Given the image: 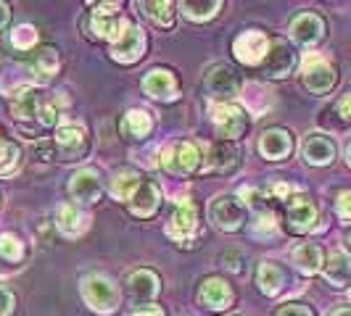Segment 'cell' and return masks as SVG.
Here are the masks:
<instances>
[{
    "label": "cell",
    "mask_w": 351,
    "mask_h": 316,
    "mask_svg": "<svg viewBox=\"0 0 351 316\" xmlns=\"http://www.w3.org/2000/svg\"><path fill=\"white\" fill-rule=\"evenodd\" d=\"M343 248H346V250L351 253V229L346 232V235H343Z\"/></svg>",
    "instance_id": "obj_45"
},
{
    "label": "cell",
    "mask_w": 351,
    "mask_h": 316,
    "mask_svg": "<svg viewBox=\"0 0 351 316\" xmlns=\"http://www.w3.org/2000/svg\"><path fill=\"white\" fill-rule=\"evenodd\" d=\"M206 92L214 103H232V98L241 95V77L238 71L228 66V64H219L206 74Z\"/></svg>",
    "instance_id": "obj_7"
},
{
    "label": "cell",
    "mask_w": 351,
    "mask_h": 316,
    "mask_svg": "<svg viewBox=\"0 0 351 316\" xmlns=\"http://www.w3.org/2000/svg\"><path fill=\"white\" fill-rule=\"evenodd\" d=\"M135 316H167V314H164L158 306H145V308H141Z\"/></svg>",
    "instance_id": "obj_43"
},
{
    "label": "cell",
    "mask_w": 351,
    "mask_h": 316,
    "mask_svg": "<svg viewBox=\"0 0 351 316\" xmlns=\"http://www.w3.org/2000/svg\"><path fill=\"white\" fill-rule=\"evenodd\" d=\"M241 163V153L232 142H217L209 148V156H206V169L217 172V174H232Z\"/></svg>",
    "instance_id": "obj_20"
},
{
    "label": "cell",
    "mask_w": 351,
    "mask_h": 316,
    "mask_svg": "<svg viewBox=\"0 0 351 316\" xmlns=\"http://www.w3.org/2000/svg\"><path fill=\"white\" fill-rule=\"evenodd\" d=\"M333 316H351V308H338Z\"/></svg>",
    "instance_id": "obj_46"
},
{
    "label": "cell",
    "mask_w": 351,
    "mask_h": 316,
    "mask_svg": "<svg viewBox=\"0 0 351 316\" xmlns=\"http://www.w3.org/2000/svg\"><path fill=\"white\" fill-rule=\"evenodd\" d=\"M151 129H154V119H151L148 111L132 108V111L124 114V119H122L124 137H130V140H145V137L151 135Z\"/></svg>",
    "instance_id": "obj_27"
},
{
    "label": "cell",
    "mask_w": 351,
    "mask_h": 316,
    "mask_svg": "<svg viewBox=\"0 0 351 316\" xmlns=\"http://www.w3.org/2000/svg\"><path fill=\"white\" fill-rule=\"evenodd\" d=\"M158 203H161L158 185L156 182L143 179V185L135 190L132 200H130V211H132L135 216H141V219H148V216H154V213L158 211Z\"/></svg>",
    "instance_id": "obj_23"
},
{
    "label": "cell",
    "mask_w": 351,
    "mask_h": 316,
    "mask_svg": "<svg viewBox=\"0 0 351 316\" xmlns=\"http://www.w3.org/2000/svg\"><path fill=\"white\" fill-rule=\"evenodd\" d=\"M11 114H14L19 127L27 135H32L37 129H48L58 122V98H53L43 90L27 88L16 95V101L11 105Z\"/></svg>",
    "instance_id": "obj_1"
},
{
    "label": "cell",
    "mask_w": 351,
    "mask_h": 316,
    "mask_svg": "<svg viewBox=\"0 0 351 316\" xmlns=\"http://www.w3.org/2000/svg\"><path fill=\"white\" fill-rule=\"evenodd\" d=\"M304 158L312 163V166H328L335 158V145L330 137L325 135H309L304 140Z\"/></svg>",
    "instance_id": "obj_26"
},
{
    "label": "cell",
    "mask_w": 351,
    "mask_h": 316,
    "mask_svg": "<svg viewBox=\"0 0 351 316\" xmlns=\"http://www.w3.org/2000/svg\"><path fill=\"white\" fill-rule=\"evenodd\" d=\"M11 45H14L16 51H21V53L35 51V45H37V29L32 27V24H21V27H16V29L11 32Z\"/></svg>",
    "instance_id": "obj_35"
},
{
    "label": "cell",
    "mask_w": 351,
    "mask_h": 316,
    "mask_svg": "<svg viewBox=\"0 0 351 316\" xmlns=\"http://www.w3.org/2000/svg\"><path fill=\"white\" fill-rule=\"evenodd\" d=\"M275 316H315V314H312V308L304 306V303H285V306L278 308Z\"/></svg>",
    "instance_id": "obj_38"
},
{
    "label": "cell",
    "mask_w": 351,
    "mask_h": 316,
    "mask_svg": "<svg viewBox=\"0 0 351 316\" xmlns=\"http://www.w3.org/2000/svg\"><path fill=\"white\" fill-rule=\"evenodd\" d=\"M145 45H148L145 32H143L141 27H135V24L130 21V24H127V29H124L122 35L111 42V58H114V61H119V64H135V61H141L143 58Z\"/></svg>",
    "instance_id": "obj_9"
},
{
    "label": "cell",
    "mask_w": 351,
    "mask_h": 316,
    "mask_svg": "<svg viewBox=\"0 0 351 316\" xmlns=\"http://www.w3.org/2000/svg\"><path fill=\"white\" fill-rule=\"evenodd\" d=\"M8 18H11V11H8V5H5V3H0V29L8 24Z\"/></svg>",
    "instance_id": "obj_44"
},
{
    "label": "cell",
    "mask_w": 351,
    "mask_h": 316,
    "mask_svg": "<svg viewBox=\"0 0 351 316\" xmlns=\"http://www.w3.org/2000/svg\"><path fill=\"white\" fill-rule=\"evenodd\" d=\"M195 229H198V211H195V203L191 198H180L175 213H172V219H169V224H167V235H169L172 240H177V243H182V240H188V237L193 235Z\"/></svg>",
    "instance_id": "obj_15"
},
{
    "label": "cell",
    "mask_w": 351,
    "mask_h": 316,
    "mask_svg": "<svg viewBox=\"0 0 351 316\" xmlns=\"http://www.w3.org/2000/svg\"><path fill=\"white\" fill-rule=\"evenodd\" d=\"M19 161H21V150H19L16 142L0 137V176L14 174L19 169Z\"/></svg>",
    "instance_id": "obj_34"
},
{
    "label": "cell",
    "mask_w": 351,
    "mask_h": 316,
    "mask_svg": "<svg viewBox=\"0 0 351 316\" xmlns=\"http://www.w3.org/2000/svg\"><path fill=\"white\" fill-rule=\"evenodd\" d=\"M322 272H325V280L330 282L333 287H343V285L351 282V261L343 253H333L328 259V263L322 266Z\"/></svg>",
    "instance_id": "obj_30"
},
{
    "label": "cell",
    "mask_w": 351,
    "mask_h": 316,
    "mask_svg": "<svg viewBox=\"0 0 351 316\" xmlns=\"http://www.w3.org/2000/svg\"><path fill=\"white\" fill-rule=\"evenodd\" d=\"M29 69H32V74H35L37 79H51L61 69V55L51 45L35 48L32 55H29Z\"/></svg>",
    "instance_id": "obj_24"
},
{
    "label": "cell",
    "mask_w": 351,
    "mask_h": 316,
    "mask_svg": "<svg viewBox=\"0 0 351 316\" xmlns=\"http://www.w3.org/2000/svg\"><path fill=\"white\" fill-rule=\"evenodd\" d=\"M349 295H351V293H349Z\"/></svg>",
    "instance_id": "obj_48"
},
{
    "label": "cell",
    "mask_w": 351,
    "mask_h": 316,
    "mask_svg": "<svg viewBox=\"0 0 351 316\" xmlns=\"http://www.w3.org/2000/svg\"><path fill=\"white\" fill-rule=\"evenodd\" d=\"M211 122L217 135L225 137V142L243 137L248 129L246 111L235 103H211Z\"/></svg>",
    "instance_id": "obj_4"
},
{
    "label": "cell",
    "mask_w": 351,
    "mask_h": 316,
    "mask_svg": "<svg viewBox=\"0 0 351 316\" xmlns=\"http://www.w3.org/2000/svg\"><path fill=\"white\" fill-rule=\"evenodd\" d=\"M291 37L299 42V45H317L322 37H325V21L322 16H317L312 11L299 14V16L291 21Z\"/></svg>",
    "instance_id": "obj_19"
},
{
    "label": "cell",
    "mask_w": 351,
    "mask_h": 316,
    "mask_svg": "<svg viewBox=\"0 0 351 316\" xmlns=\"http://www.w3.org/2000/svg\"><path fill=\"white\" fill-rule=\"evenodd\" d=\"M158 166L172 176H191L201 166V150L191 140L169 142L158 156Z\"/></svg>",
    "instance_id": "obj_3"
},
{
    "label": "cell",
    "mask_w": 351,
    "mask_h": 316,
    "mask_svg": "<svg viewBox=\"0 0 351 316\" xmlns=\"http://www.w3.org/2000/svg\"><path fill=\"white\" fill-rule=\"evenodd\" d=\"M158 293H161V280L154 269H138L127 277V295L135 306L141 308L151 306Z\"/></svg>",
    "instance_id": "obj_11"
},
{
    "label": "cell",
    "mask_w": 351,
    "mask_h": 316,
    "mask_svg": "<svg viewBox=\"0 0 351 316\" xmlns=\"http://www.w3.org/2000/svg\"><path fill=\"white\" fill-rule=\"evenodd\" d=\"M180 8H182V14L188 18H193V21H209L219 14V8H222V0H204V3H180Z\"/></svg>",
    "instance_id": "obj_33"
},
{
    "label": "cell",
    "mask_w": 351,
    "mask_h": 316,
    "mask_svg": "<svg viewBox=\"0 0 351 316\" xmlns=\"http://www.w3.org/2000/svg\"><path fill=\"white\" fill-rule=\"evenodd\" d=\"M291 150H293V140H291V135L285 129H280V127L267 129L262 137H259V153L267 161H282Z\"/></svg>",
    "instance_id": "obj_22"
},
{
    "label": "cell",
    "mask_w": 351,
    "mask_h": 316,
    "mask_svg": "<svg viewBox=\"0 0 351 316\" xmlns=\"http://www.w3.org/2000/svg\"><path fill=\"white\" fill-rule=\"evenodd\" d=\"M243 103H246V108L251 111V116H262L264 111L272 105V95H269V90L264 88V85H259V82H251V85H246V90H243Z\"/></svg>",
    "instance_id": "obj_31"
},
{
    "label": "cell",
    "mask_w": 351,
    "mask_h": 316,
    "mask_svg": "<svg viewBox=\"0 0 351 316\" xmlns=\"http://www.w3.org/2000/svg\"><path fill=\"white\" fill-rule=\"evenodd\" d=\"M254 237H272V235H278V224H275V216L269 213V211H262L259 216H256V222H254Z\"/></svg>",
    "instance_id": "obj_37"
},
{
    "label": "cell",
    "mask_w": 351,
    "mask_h": 316,
    "mask_svg": "<svg viewBox=\"0 0 351 316\" xmlns=\"http://www.w3.org/2000/svg\"><path fill=\"white\" fill-rule=\"evenodd\" d=\"M267 193L275 195L278 200H288V195L293 193V187H291V185H282V182H272V185L267 187Z\"/></svg>",
    "instance_id": "obj_40"
},
{
    "label": "cell",
    "mask_w": 351,
    "mask_h": 316,
    "mask_svg": "<svg viewBox=\"0 0 351 316\" xmlns=\"http://www.w3.org/2000/svg\"><path fill=\"white\" fill-rule=\"evenodd\" d=\"M301 79H304V88L309 90V92H315V95H325V92H330L335 85V69L333 64L328 61V58H322V55H306L304 58V69H301Z\"/></svg>",
    "instance_id": "obj_6"
},
{
    "label": "cell",
    "mask_w": 351,
    "mask_h": 316,
    "mask_svg": "<svg viewBox=\"0 0 351 316\" xmlns=\"http://www.w3.org/2000/svg\"><path fill=\"white\" fill-rule=\"evenodd\" d=\"M232 287L219 277H206L198 287V300L209 308V311H225L232 306Z\"/></svg>",
    "instance_id": "obj_18"
},
{
    "label": "cell",
    "mask_w": 351,
    "mask_h": 316,
    "mask_svg": "<svg viewBox=\"0 0 351 316\" xmlns=\"http://www.w3.org/2000/svg\"><path fill=\"white\" fill-rule=\"evenodd\" d=\"M285 216H288V227L293 232H309L317 222V206L309 198L299 195V198H291Z\"/></svg>",
    "instance_id": "obj_21"
},
{
    "label": "cell",
    "mask_w": 351,
    "mask_h": 316,
    "mask_svg": "<svg viewBox=\"0 0 351 316\" xmlns=\"http://www.w3.org/2000/svg\"><path fill=\"white\" fill-rule=\"evenodd\" d=\"M143 92L154 101L161 103H172L180 98V82H177L175 71L169 69H151L143 79Z\"/></svg>",
    "instance_id": "obj_12"
},
{
    "label": "cell",
    "mask_w": 351,
    "mask_h": 316,
    "mask_svg": "<svg viewBox=\"0 0 351 316\" xmlns=\"http://www.w3.org/2000/svg\"><path fill=\"white\" fill-rule=\"evenodd\" d=\"M267 51H269V37L264 35V32H259V29H243L241 35L235 37V42H232L235 58L241 64H246V66L262 64Z\"/></svg>",
    "instance_id": "obj_10"
},
{
    "label": "cell",
    "mask_w": 351,
    "mask_h": 316,
    "mask_svg": "<svg viewBox=\"0 0 351 316\" xmlns=\"http://www.w3.org/2000/svg\"><path fill=\"white\" fill-rule=\"evenodd\" d=\"M117 8H119V3H104V5H95L93 16H90L93 32L98 37H104V40H108V42H114L127 29V24H130L127 18L117 16Z\"/></svg>",
    "instance_id": "obj_13"
},
{
    "label": "cell",
    "mask_w": 351,
    "mask_h": 316,
    "mask_svg": "<svg viewBox=\"0 0 351 316\" xmlns=\"http://www.w3.org/2000/svg\"><path fill=\"white\" fill-rule=\"evenodd\" d=\"M88 132H85L82 124H64V127H58L56 140H53V150H56L58 161H66V163L80 161L88 153Z\"/></svg>",
    "instance_id": "obj_5"
},
{
    "label": "cell",
    "mask_w": 351,
    "mask_h": 316,
    "mask_svg": "<svg viewBox=\"0 0 351 316\" xmlns=\"http://www.w3.org/2000/svg\"><path fill=\"white\" fill-rule=\"evenodd\" d=\"M56 227L66 240H77L82 232H88L90 216L77 203H64L56 211Z\"/></svg>",
    "instance_id": "obj_17"
},
{
    "label": "cell",
    "mask_w": 351,
    "mask_h": 316,
    "mask_svg": "<svg viewBox=\"0 0 351 316\" xmlns=\"http://www.w3.org/2000/svg\"><path fill=\"white\" fill-rule=\"evenodd\" d=\"M11 311H14V295H11V290L0 287V316H8Z\"/></svg>",
    "instance_id": "obj_41"
},
{
    "label": "cell",
    "mask_w": 351,
    "mask_h": 316,
    "mask_svg": "<svg viewBox=\"0 0 351 316\" xmlns=\"http://www.w3.org/2000/svg\"><path fill=\"white\" fill-rule=\"evenodd\" d=\"M256 282H259V290L264 295H278L285 285V272L280 269V263L262 261L259 272H256Z\"/></svg>",
    "instance_id": "obj_28"
},
{
    "label": "cell",
    "mask_w": 351,
    "mask_h": 316,
    "mask_svg": "<svg viewBox=\"0 0 351 316\" xmlns=\"http://www.w3.org/2000/svg\"><path fill=\"white\" fill-rule=\"evenodd\" d=\"M209 216L214 227L222 232H238L246 222V209L235 195H217L209 206Z\"/></svg>",
    "instance_id": "obj_8"
},
{
    "label": "cell",
    "mask_w": 351,
    "mask_h": 316,
    "mask_svg": "<svg viewBox=\"0 0 351 316\" xmlns=\"http://www.w3.org/2000/svg\"><path fill=\"white\" fill-rule=\"evenodd\" d=\"M335 211H338V216H341V219L351 222V190L338 195V200H335Z\"/></svg>",
    "instance_id": "obj_39"
},
{
    "label": "cell",
    "mask_w": 351,
    "mask_h": 316,
    "mask_svg": "<svg viewBox=\"0 0 351 316\" xmlns=\"http://www.w3.org/2000/svg\"><path fill=\"white\" fill-rule=\"evenodd\" d=\"M346 161H349V166H351V142H349V148H346Z\"/></svg>",
    "instance_id": "obj_47"
},
{
    "label": "cell",
    "mask_w": 351,
    "mask_h": 316,
    "mask_svg": "<svg viewBox=\"0 0 351 316\" xmlns=\"http://www.w3.org/2000/svg\"><path fill=\"white\" fill-rule=\"evenodd\" d=\"M80 290H82L85 303L95 314H114L122 303V293H119L117 282L106 274H88L80 285Z\"/></svg>",
    "instance_id": "obj_2"
},
{
    "label": "cell",
    "mask_w": 351,
    "mask_h": 316,
    "mask_svg": "<svg viewBox=\"0 0 351 316\" xmlns=\"http://www.w3.org/2000/svg\"><path fill=\"white\" fill-rule=\"evenodd\" d=\"M293 64H296V55H293V48L285 42V40H269V51L264 55L262 69L269 79H282L293 71Z\"/></svg>",
    "instance_id": "obj_14"
},
{
    "label": "cell",
    "mask_w": 351,
    "mask_h": 316,
    "mask_svg": "<svg viewBox=\"0 0 351 316\" xmlns=\"http://www.w3.org/2000/svg\"><path fill=\"white\" fill-rule=\"evenodd\" d=\"M291 261L304 274H317L325 266V256H322V248L315 243H301L291 250Z\"/></svg>",
    "instance_id": "obj_25"
},
{
    "label": "cell",
    "mask_w": 351,
    "mask_h": 316,
    "mask_svg": "<svg viewBox=\"0 0 351 316\" xmlns=\"http://www.w3.org/2000/svg\"><path fill=\"white\" fill-rule=\"evenodd\" d=\"M143 185V179L138 172H132V169H122V172H117L114 174V179H111V195L117 198V200H132V195H135V190Z\"/></svg>",
    "instance_id": "obj_29"
},
{
    "label": "cell",
    "mask_w": 351,
    "mask_h": 316,
    "mask_svg": "<svg viewBox=\"0 0 351 316\" xmlns=\"http://www.w3.org/2000/svg\"><path fill=\"white\" fill-rule=\"evenodd\" d=\"M335 108H338V114H341L346 122H351V92H349V95H343V98L338 101V105H335Z\"/></svg>",
    "instance_id": "obj_42"
},
{
    "label": "cell",
    "mask_w": 351,
    "mask_h": 316,
    "mask_svg": "<svg viewBox=\"0 0 351 316\" xmlns=\"http://www.w3.org/2000/svg\"><path fill=\"white\" fill-rule=\"evenodd\" d=\"M21 256H24L21 240H19L16 235H11V232H3V235H0V259L16 263V261H21Z\"/></svg>",
    "instance_id": "obj_36"
},
{
    "label": "cell",
    "mask_w": 351,
    "mask_h": 316,
    "mask_svg": "<svg viewBox=\"0 0 351 316\" xmlns=\"http://www.w3.org/2000/svg\"><path fill=\"white\" fill-rule=\"evenodd\" d=\"M101 193H104V185H101V174L95 169L85 166V169L74 172L69 182V195L77 203H95Z\"/></svg>",
    "instance_id": "obj_16"
},
{
    "label": "cell",
    "mask_w": 351,
    "mask_h": 316,
    "mask_svg": "<svg viewBox=\"0 0 351 316\" xmlns=\"http://www.w3.org/2000/svg\"><path fill=\"white\" fill-rule=\"evenodd\" d=\"M143 14L151 18L156 27H172L175 21V3L158 0V3H141Z\"/></svg>",
    "instance_id": "obj_32"
}]
</instances>
